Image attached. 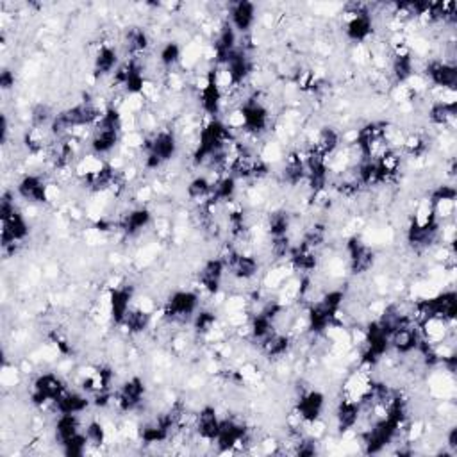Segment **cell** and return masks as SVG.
Instances as JSON below:
<instances>
[{
  "instance_id": "6da1fadb",
  "label": "cell",
  "mask_w": 457,
  "mask_h": 457,
  "mask_svg": "<svg viewBox=\"0 0 457 457\" xmlns=\"http://www.w3.org/2000/svg\"><path fill=\"white\" fill-rule=\"evenodd\" d=\"M15 84H16L15 72H13L11 68H8V66H4L2 72H0V88H2V92L4 93L11 92V89L15 88Z\"/></svg>"
}]
</instances>
